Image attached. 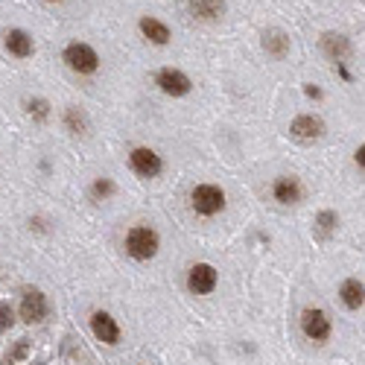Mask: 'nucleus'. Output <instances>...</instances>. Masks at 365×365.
<instances>
[{
  "label": "nucleus",
  "instance_id": "dca6fc26",
  "mask_svg": "<svg viewBox=\"0 0 365 365\" xmlns=\"http://www.w3.org/2000/svg\"><path fill=\"white\" fill-rule=\"evenodd\" d=\"M62 123H65V129L70 132L73 138H85V135L91 132V117H88V112H85V108H79V105H67V108H65Z\"/></svg>",
  "mask_w": 365,
  "mask_h": 365
},
{
  "label": "nucleus",
  "instance_id": "6ab92c4d",
  "mask_svg": "<svg viewBox=\"0 0 365 365\" xmlns=\"http://www.w3.org/2000/svg\"><path fill=\"white\" fill-rule=\"evenodd\" d=\"M23 112H27V117H32L35 123H47L53 114V108L47 100H41V96H32V100H23Z\"/></svg>",
  "mask_w": 365,
  "mask_h": 365
},
{
  "label": "nucleus",
  "instance_id": "412c9836",
  "mask_svg": "<svg viewBox=\"0 0 365 365\" xmlns=\"http://www.w3.org/2000/svg\"><path fill=\"white\" fill-rule=\"evenodd\" d=\"M117 193V185L112 178H105V176H100V178H94V185H91V196L96 199V202H108Z\"/></svg>",
  "mask_w": 365,
  "mask_h": 365
},
{
  "label": "nucleus",
  "instance_id": "a211bd4d",
  "mask_svg": "<svg viewBox=\"0 0 365 365\" xmlns=\"http://www.w3.org/2000/svg\"><path fill=\"white\" fill-rule=\"evenodd\" d=\"M263 50L272 59H284L289 53V35L281 30H266L263 32Z\"/></svg>",
  "mask_w": 365,
  "mask_h": 365
},
{
  "label": "nucleus",
  "instance_id": "0eeeda50",
  "mask_svg": "<svg viewBox=\"0 0 365 365\" xmlns=\"http://www.w3.org/2000/svg\"><path fill=\"white\" fill-rule=\"evenodd\" d=\"M129 167H132V173L140 178H158L164 173V158L158 155L152 146H135V149L129 152Z\"/></svg>",
  "mask_w": 365,
  "mask_h": 365
},
{
  "label": "nucleus",
  "instance_id": "393cba45",
  "mask_svg": "<svg viewBox=\"0 0 365 365\" xmlns=\"http://www.w3.org/2000/svg\"><path fill=\"white\" fill-rule=\"evenodd\" d=\"M304 94H307L310 100H322V91L315 88V85H304Z\"/></svg>",
  "mask_w": 365,
  "mask_h": 365
},
{
  "label": "nucleus",
  "instance_id": "1a4fd4ad",
  "mask_svg": "<svg viewBox=\"0 0 365 365\" xmlns=\"http://www.w3.org/2000/svg\"><path fill=\"white\" fill-rule=\"evenodd\" d=\"M219 286V272L213 263H193L187 269V289L193 295H211Z\"/></svg>",
  "mask_w": 365,
  "mask_h": 365
},
{
  "label": "nucleus",
  "instance_id": "5701e85b",
  "mask_svg": "<svg viewBox=\"0 0 365 365\" xmlns=\"http://www.w3.org/2000/svg\"><path fill=\"white\" fill-rule=\"evenodd\" d=\"M15 322H18L15 307H12L9 301H0V333H9L12 327H15Z\"/></svg>",
  "mask_w": 365,
  "mask_h": 365
},
{
  "label": "nucleus",
  "instance_id": "7ed1b4c3",
  "mask_svg": "<svg viewBox=\"0 0 365 365\" xmlns=\"http://www.w3.org/2000/svg\"><path fill=\"white\" fill-rule=\"evenodd\" d=\"M225 205H228V196L219 185H196L190 190V208L193 213H199L205 219L219 216L225 211Z\"/></svg>",
  "mask_w": 365,
  "mask_h": 365
},
{
  "label": "nucleus",
  "instance_id": "9d476101",
  "mask_svg": "<svg viewBox=\"0 0 365 365\" xmlns=\"http://www.w3.org/2000/svg\"><path fill=\"white\" fill-rule=\"evenodd\" d=\"M289 135L298 143H315L324 135V120L319 114H298L289 123Z\"/></svg>",
  "mask_w": 365,
  "mask_h": 365
},
{
  "label": "nucleus",
  "instance_id": "f257e3e1",
  "mask_svg": "<svg viewBox=\"0 0 365 365\" xmlns=\"http://www.w3.org/2000/svg\"><path fill=\"white\" fill-rule=\"evenodd\" d=\"M123 246H126V254L132 260L146 263V260L155 258L158 249H161V234H158L152 225H132Z\"/></svg>",
  "mask_w": 365,
  "mask_h": 365
},
{
  "label": "nucleus",
  "instance_id": "f8f14e48",
  "mask_svg": "<svg viewBox=\"0 0 365 365\" xmlns=\"http://www.w3.org/2000/svg\"><path fill=\"white\" fill-rule=\"evenodd\" d=\"M3 47L9 56L15 59H30L35 53V41L27 30H6L3 32Z\"/></svg>",
  "mask_w": 365,
  "mask_h": 365
},
{
  "label": "nucleus",
  "instance_id": "ddd939ff",
  "mask_svg": "<svg viewBox=\"0 0 365 365\" xmlns=\"http://www.w3.org/2000/svg\"><path fill=\"white\" fill-rule=\"evenodd\" d=\"M322 53L331 59V62L342 65L345 59L351 56V39L342 35V32H324L322 35Z\"/></svg>",
  "mask_w": 365,
  "mask_h": 365
},
{
  "label": "nucleus",
  "instance_id": "20e7f679",
  "mask_svg": "<svg viewBox=\"0 0 365 365\" xmlns=\"http://www.w3.org/2000/svg\"><path fill=\"white\" fill-rule=\"evenodd\" d=\"M15 313H18V319L23 324H44L47 319H50L53 307H50V298H47L41 289L27 286V289L21 292V301H18V310Z\"/></svg>",
  "mask_w": 365,
  "mask_h": 365
},
{
  "label": "nucleus",
  "instance_id": "4468645a",
  "mask_svg": "<svg viewBox=\"0 0 365 365\" xmlns=\"http://www.w3.org/2000/svg\"><path fill=\"white\" fill-rule=\"evenodd\" d=\"M138 27L143 32V39L149 41V44H155V47H167L169 41H173V32H169V27H167L164 21L152 18V15H143Z\"/></svg>",
  "mask_w": 365,
  "mask_h": 365
},
{
  "label": "nucleus",
  "instance_id": "6e6552de",
  "mask_svg": "<svg viewBox=\"0 0 365 365\" xmlns=\"http://www.w3.org/2000/svg\"><path fill=\"white\" fill-rule=\"evenodd\" d=\"M155 85H158V91L167 94V96H173V100H178V96H187L193 91V79L187 76L185 70H178V67H161L155 73Z\"/></svg>",
  "mask_w": 365,
  "mask_h": 365
},
{
  "label": "nucleus",
  "instance_id": "39448f33",
  "mask_svg": "<svg viewBox=\"0 0 365 365\" xmlns=\"http://www.w3.org/2000/svg\"><path fill=\"white\" fill-rule=\"evenodd\" d=\"M62 62H65L73 73H79V76H94V73L100 70L103 59H100V53H96L91 44H85V41H70V44L65 47V53H62Z\"/></svg>",
  "mask_w": 365,
  "mask_h": 365
},
{
  "label": "nucleus",
  "instance_id": "2eb2a0df",
  "mask_svg": "<svg viewBox=\"0 0 365 365\" xmlns=\"http://www.w3.org/2000/svg\"><path fill=\"white\" fill-rule=\"evenodd\" d=\"M339 301H342V307L351 310V313L362 310V304H365V286H362L359 278H348V281H342V286H339Z\"/></svg>",
  "mask_w": 365,
  "mask_h": 365
},
{
  "label": "nucleus",
  "instance_id": "a878e982",
  "mask_svg": "<svg viewBox=\"0 0 365 365\" xmlns=\"http://www.w3.org/2000/svg\"><path fill=\"white\" fill-rule=\"evenodd\" d=\"M354 161H357V167H359V169L365 167V146H359V149L354 152Z\"/></svg>",
  "mask_w": 365,
  "mask_h": 365
},
{
  "label": "nucleus",
  "instance_id": "f03ea898",
  "mask_svg": "<svg viewBox=\"0 0 365 365\" xmlns=\"http://www.w3.org/2000/svg\"><path fill=\"white\" fill-rule=\"evenodd\" d=\"M298 324H301L304 339L313 345H324V342H331V336H333V319L322 307H304Z\"/></svg>",
  "mask_w": 365,
  "mask_h": 365
},
{
  "label": "nucleus",
  "instance_id": "b1692460",
  "mask_svg": "<svg viewBox=\"0 0 365 365\" xmlns=\"http://www.w3.org/2000/svg\"><path fill=\"white\" fill-rule=\"evenodd\" d=\"M30 231H35V234H50V219L47 216H32L30 219Z\"/></svg>",
  "mask_w": 365,
  "mask_h": 365
},
{
  "label": "nucleus",
  "instance_id": "9b49d317",
  "mask_svg": "<svg viewBox=\"0 0 365 365\" xmlns=\"http://www.w3.org/2000/svg\"><path fill=\"white\" fill-rule=\"evenodd\" d=\"M272 199L278 205H298L304 199V185L298 176H278L272 181Z\"/></svg>",
  "mask_w": 365,
  "mask_h": 365
},
{
  "label": "nucleus",
  "instance_id": "aec40b11",
  "mask_svg": "<svg viewBox=\"0 0 365 365\" xmlns=\"http://www.w3.org/2000/svg\"><path fill=\"white\" fill-rule=\"evenodd\" d=\"M336 228H339V213L336 211H319V216H315V231L327 240V237L336 234Z\"/></svg>",
  "mask_w": 365,
  "mask_h": 365
},
{
  "label": "nucleus",
  "instance_id": "bb28decb",
  "mask_svg": "<svg viewBox=\"0 0 365 365\" xmlns=\"http://www.w3.org/2000/svg\"><path fill=\"white\" fill-rule=\"evenodd\" d=\"M47 3H62V0H47Z\"/></svg>",
  "mask_w": 365,
  "mask_h": 365
},
{
  "label": "nucleus",
  "instance_id": "4be33fe9",
  "mask_svg": "<svg viewBox=\"0 0 365 365\" xmlns=\"http://www.w3.org/2000/svg\"><path fill=\"white\" fill-rule=\"evenodd\" d=\"M30 351H32V342L30 339H18L15 345H12V351L6 354V365H18V362H23L30 357Z\"/></svg>",
  "mask_w": 365,
  "mask_h": 365
},
{
  "label": "nucleus",
  "instance_id": "f3484780",
  "mask_svg": "<svg viewBox=\"0 0 365 365\" xmlns=\"http://www.w3.org/2000/svg\"><path fill=\"white\" fill-rule=\"evenodd\" d=\"M225 12L222 0H190V15L199 21H219Z\"/></svg>",
  "mask_w": 365,
  "mask_h": 365
},
{
  "label": "nucleus",
  "instance_id": "423d86ee",
  "mask_svg": "<svg viewBox=\"0 0 365 365\" xmlns=\"http://www.w3.org/2000/svg\"><path fill=\"white\" fill-rule=\"evenodd\" d=\"M88 327H91L96 342H103L108 348H117L123 342V327H120V322L108 310H94L91 319H88Z\"/></svg>",
  "mask_w": 365,
  "mask_h": 365
}]
</instances>
